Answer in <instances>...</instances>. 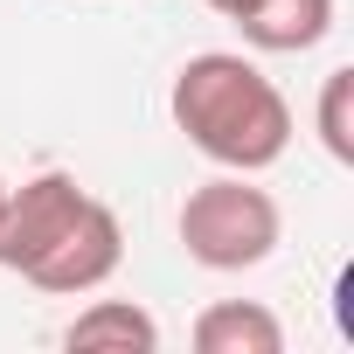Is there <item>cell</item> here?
<instances>
[{
	"label": "cell",
	"mask_w": 354,
	"mask_h": 354,
	"mask_svg": "<svg viewBox=\"0 0 354 354\" xmlns=\"http://www.w3.org/2000/svg\"><path fill=\"white\" fill-rule=\"evenodd\" d=\"M167 111H174V132H181L202 160L230 167V174H264L292 146V104L243 49L188 56L174 70Z\"/></svg>",
	"instance_id": "1"
},
{
	"label": "cell",
	"mask_w": 354,
	"mask_h": 354,
	"mask_svg": "<svg viewBox=\"0 0 354 354\" xmlns=\"http://www.w3.org/2000/svg\"><path fill=\"white\" fill-rule=\"evenodd\" d=\"M174 236L202 271H257L285 243V209L271 188H257V174H209L202 188H188Z\"/></svg>",
	"instance_id": "2"
},
{
	"label": "cell",
	"mask_w": 354,
	"mask_h": 354,
	"mask_svg": "<svg viewBox=\"0 0 354 354\" xmlns=\"http://www.w3.org/2000/svg\"><path fill=\"white\" fill-rule=\"evenodd\" d=\"M84 202H91V188L77 181V174H63V167H42L21 188H8V202H0V271L28 278L56 250V236L77 223Z\"/></svg>",
	"instance_id": "3"
},
{
	"label": "cell",
	"mask_w": 354,
	"mask_h": 354,
	"mask_svg": "<svg viewBox=\"0 0 354 354\" xmlns=\"http://www.w3.org/2000/svg\"><path fill=\"white\" fill-rule=\"evenodd\" d=\"M118 264H125V223H118V209L111 202H84L77 209V223L56 236V250L28 271V285L35 292H49V299H84V292H97V285H111L118 278Z\"/></svg>",
	"instance_id": "4"
},
{
	"label": "cell",
	"mask_w": 354,
	"mask_h": 354,
	"mask_svg": "<svg viewBox=\"0 0 354 354\" xmlns=\"http://www.w3.org/2000/svg\"><path fill=\"white\" fill-rule=\"evenodd\" d=\"M333 15H340L333 0H250L236 28L257 56H306L333 35Z\"/></svg>",
	"instance_id": "5"
},
{
	"label": "cell",
	"mask_w": 354,
	"mask_h": 354,
	"mask_svg": "<svg viewBox=\"0 0 354 354\" xmlns=\"http://www.w3.org/2000/svg\"><path fill=\"white\" fill-rule=\"evenodd\" d=\"M188 340L202 354H285V319L257 299H216L195 313Z\"/></svg>",
	"instance_id": "6"
},
{
	"label": "cell",
	"mask_w": 354,
	"mask_h": 354,
	"mask_svg": "<svg viewBox=\"0 0 354 354\" xmlns=\"http://www.w3.org/2000/svg\"><path fill=\"white\" fill-rule=\"evenodd\" d=\"M63 347H70V354H97V347L153 354V347H160V319H153L139 299H91V306L63 326Z\"/></svg>",
	"instance_id": "7"
},
{
	"label": "cell",
	"mask_w": 354,
	"mask_h": 354,
	"mask_svg": "<svg viewBox=\"0 0 354 354\" xmlns=\"http://www.w3.org/2000/svg\"><path fill=\"white\" fill-rule=\"evenodd\" d=\"M313 125H319V146H326V160L354 167V70H347V63L319 77V104H313Z\"/></svg>",
	"instance_id": "8"
},
{
	"label": "cell",
	"mask_w": 354,
	"mask_h": 354,
	"mask_svg": "<svg viewBox=\"0 0 354 354\" xmlns=\"http://www.w3.org/2000/svg\"><path fill=\"white\" fill-rule=\"evenodd\" d=\"M202 8H216V15H223V21H236V15H243V8H250V0H202Z\"/></svg>",
	"instance_id": "9"
},
{
	"label": "cell",
	"mask_w": 354,
	"mask_h": 354,
	"mask_svg": "<svg viewBox=\"0 0 354 354\" xmlns=\"http://www.w3.org/2000/svg\"><path fill=\"white\" fill-rule=\"evenodd\" d=\"M0 202H8V181H0Z\"/></svg>",
	"instance_id": "10"
}]
</instances>
